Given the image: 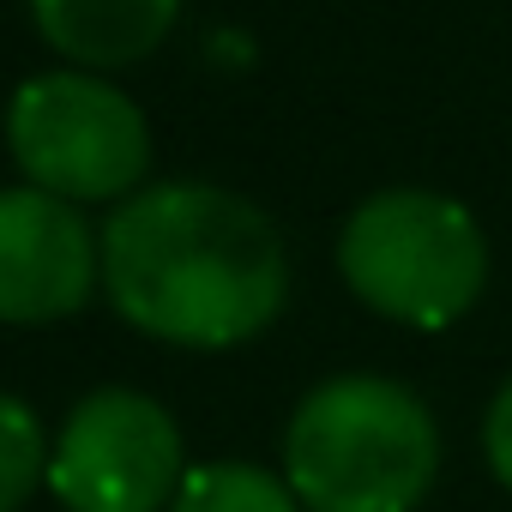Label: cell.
<instances>
[{
  "label": "cell",
  "mask_w": 512,
  "mask_h": 512,
  "mask_svg": "<svg viewBox=\"0 0 512 512\" xmlns=\"http://www.w3.org/2000/svg\"><path fill=\"white\" fill-rule=\"evenodd\" d=\"M103 290L145 338L229 350L284 314L290 253L253 199L211 181H169L109 217Z\"/></svg>",
  "instance_id": "6da1fadb"
},
{
  "label": "cell",
  "mask_w": 512,
  "mask_h": 512,
  "mask_svg": "<svg viewBox=\"0 0 512 512\" xmlns=\"http://www.w3.org/2000/svg\"><path fill=\"white\" fill-rule=\"evenodd\" d=\"M434 476V410L386 374L320 380L284 428V482L308 512H416Z\"/></svg>",
  "instance_id": "7a4b0ae2"
},
{
  "label": "cell",
  "mask_w": 512,
  "mask_h": 512,
  "mask_svg": "<svg viewBox=\"0 0 512 512\" xmlns=\"http://www.w3.org/2000/svg\"><path fill=\"white\" fill-rule=\"evenodd\" d=\"M338 272L362 308L410 332L458 326L488 284V235L452 193L386 187L338 235Z\"/></svg>",
  "instance_id": "3957f363"
},
{
  "label": "cell",
  "mask_w": 512,
  "mask_h": 512,
  "mask_svg": "<svg viewBox=\"0 0 512 512\" xmlns=\"http://www.w3.org/2000/svg\"><path fill=\"white\" fill-rule=\"evenodd\" d=\"M7 145H13V163L31 175V187L67 205L121 199L151 169V133L139 103L121 85L79 67L43 73L13 91Z\"/></svg>",
  "instance_id": "277c9868"
},
{
  "label": "cell",
  "mask_w": 512,
  "mask_h": 512,
  "mask_svg": "<svg viewBox=\"0 0 512 512\" xmlns=\"http://www.w3.org/2000/svg\"><path fill=\"white\" fill-rule=\"evenodd\" d=\"M181 476L175 416L127 386L91 392L49 452V488L67 512H163L175 506Z\"/></svg>",
  "instance_id": "5b68a950"
},
{
  "label": "cell",
  "mask_w": 512,
  "mask_h": 512,
  "mask_svg": "<svg viewBox=\"0 0 512 512\" xmlns=\"http://www.w3.org/2000/svg\"><path fill=\"white\" fill-rule=\"evenodd\" d=\"M103 278V247L91 241L79 205L43 187L0 193V320L49 326L85 308Z\"/></svg>",
  "instance_id": "8992f818"
},
{
  "label": "cell",
  "mask_w": 512,
  "mask_h": 512,
  "mask_svg": "<svg viewBox=\"0 0 512 512\" xmlns=\"http://www.w3.org/2000/svg\"><path fill=\"white\" fill-rule=\"evenodd\" d=\"M181 13V0H31V19L49 49L73 67H127L145 61Z\"/></svg>",
  "instance_id": "52a82bcc"
},
{
  "label": "cell",
  "mask_w": 512,
  "mask_h": 512,
  "mask_svg": "<svg viewBox=\"0 0 512 512\" xmlns=\"http://www.w3.org/2000/svg\"><path fill=\"white\" fill-rule=\"evenodd\" d=\"M169 512H302L296 488L260 464H241V458H217L181 476V494Z\"/></svg>",
  "instance_id": "ba28073f"
},
{
  "label": "cell",
  "mask_w": 512,
  "mask_h": 512,
  "mask_svg": "<svg viewBox=\"0 0 512 512\" xmlns=\"http://www.w3.org/2000/svg\"><path fill=\"white\" fill-rule=\"evenodd\" d=\"M43 476H49V452L37 416L13 392H0V512H19Z\"/></svg>",
  "instance_id": "9c48e42d"
},
{
  "label": "cell",
  "mask_w": 512,
  "mask_h": 512,
  "mask_svg": "<svg viewBox=\"0 0 512 512\" xmlns=\"http://www.w3.org/2000/svg\"><path fill=\"white\" fill-rule=\"evenodd\" d=\"M482 452H488V470L500 476V488H512V380H506V386L494 392V404H488Z\"/></svg>",
  "instance_id": "30bf717a"
}]
</instances>
